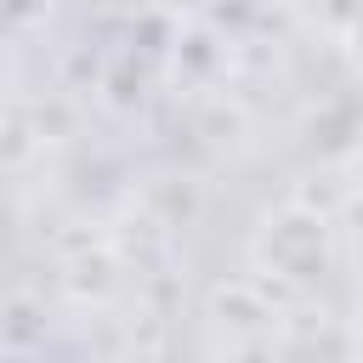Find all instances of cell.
<instances>
[{
    "instance_id": "cell-1",
    "label": "cell",
    "mask_w": 363,
    "mask_h": 363,
    "mask_svg": "<svg viewBox=\"0 0 363 363\" xmlns=\"http://www.w3.org/2000/svg\"><path fill=\"white\" fill-rule=\"evenodd\" d=\"M255 261H261L267 278L295 284V289H312V284L329 278L335 233H329V221H323L318 210L289 204V210H278V216L261 227V238H255Z\"/></svg>"
},
{
    "instance_id": "cell-2",
    "label": "cell",
    "mask_w": 363,
    "mask_h": 363,
    "mask_svg": "<svg viewBox=\"0 0 363 363\" xmlns=\"http://www.w3.org/2000/svg\"><path fill=\"white\" fill-rule=\"evenodd\" d=\"M346 57H352V68L363 74V0H357L352 17H346Z\"/></svg>"
}]
</instances>
